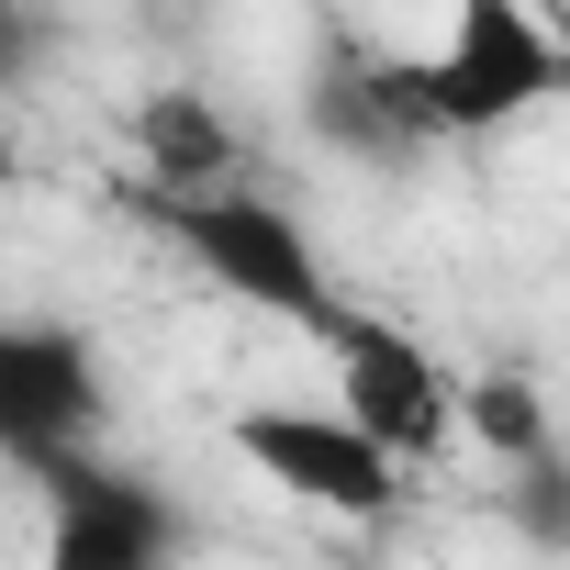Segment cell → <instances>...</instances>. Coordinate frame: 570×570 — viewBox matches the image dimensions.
<instances>
[{
    "mask_svg": "<svg viewBox=\"0 0 570 570\" xmlns=\"http://www.w3.org/2000/svg\"><path fill=\"white\" fill-rule=\"evenodd\" d=\"M168 235L190 246V268L213 279V292L257 303V314H292V325H325L336 292H325V268H314V235L257 202V190H202V202H168Z\"/></svg>",
    "mask_w": 570,
    "mask_h": 570,
    "instance_id": "obj_1",
    "label": "cell"
},
{
    "mask_svg": "<svg viewBox=\"0 0 570 570\" xmlns=\"http://www.w3.org/2000/svg\"><path fill=\"white\" fill-rule=\"evenodd\" d=\"M325 336V358H336V414L403 470V459H436L448 436H459V381L414 347V336H392V325H370V314H325L314 325Z\"/></svg>",
    "mask_w": 570,
    "mask_h": 570,
    "instance_id": "obj_2",
    "label": "cell"
},
{
    "mask_svg": "<svg viewBox=\"0 0 570 570\" xmlns=\"http://www.w3.org/2000/svg\"><path fill=\"white\" fill-rule=\"evenodd\" d=\"M425 90H436V135H492L559 90V35L525 0H459L448 46L425 57Z\"/></svg>",
    "mask_w": 570,
    "mask_h": 570,
    "instance_id": "obj_3",
    "label": "cell"
},
{
    "mask_svg": "<svg viewBox=\"0 0 570 570\" xmlns=\"http://www.w3.org/2000/svg\"><path fill=\"white\" fill-rule=\"evenodd\" d=\"M101 414H112V381H101L90 336H68V325H0V459H12V470L90 459Z\"/></svg>",
    "mask_w": 570,
    "mask_h": 570,
    "instance_id": "obj_4",
    "label": "cell"
},
{
    "mask_svg": "<svg viewBox=\"0 0 570 570\" xmlns=\"http://www.w3.org/2000/svg\"><path fill=\"white\" fill-rule=\"evenodd\" d=\"M235 448H246V470H268L292 503L347 514V525H381L392 492H403V470H392L347 414H314V403H257V414H235Z\"/></svg>",
    "mask_w": 570,
    "mask_h": 570,
    "instance_id": "obj_5",
    "label": "cell"
},
{
    "mask_svg": "<svg viewBox=\"0 0 570 570\" xmlns=\"http://www.w3.org/2000/svg\"><path fill=\"white\" fill-rule=\"evenodd\" d=\"M46 481V570H168L179 559V514L135 481V470H101V459H57L35 470Z\"/></svg>",
    "mask_w": 570,
    "mask_h": 570,
    "instance_id": "obj_6",
    "label": "cell"
},
{
    "mask_svg": "<svg viewBox=\"0 0 570 570\" xmlns=\"http://www.w3.org/2000/svg\"><path fill=\"white\" fill-rule=\"evenodd\" d=\"M135 157H146V179H157L168 202H202V190H224V168H235V124H224L202 90H146V101H135Z\"/></svg>",
    "mask_w": 570,
    "mask_h": 570,
    "instance_id": "obj_7",
    "label": "cell"
},
{
    "mask_svg": "<svg viewBox=\"0 0 570 570\" xmlns=\"http://www.w3.org/2000/svg\"><path fill=\"white\" fill-rule=\"evenodd\" d=\"M459 436H470V448H492L503 470L548 459V403H537V381H514V370L459 381Z\"/></svg>",
    "mask_w": 570,
    "mask_h": 570,
    "instance_id": "obj_8",
    "label": "cell"
},
{
    "mask_svg": "<svg viewBox=\"0 0 570 570\" xmlns=\"http://www.w3.org/2000/svg\"><path fill=\"white\" fill-rule=\"evenodd\" d=\"M503 514H514V537H525V548H548V559H570V459L548 448V459H525V470H503Z\"/></svg>",
    "mask_w": 570,
    "mask_h": 570,
    "instance_id": "obj_9",
    "label": "cell"
},
{
    "mask_svg": "<svg viewBox=\"0 0 570 570\" xmlns=\"http://www.w3.org/2000/svg\"><path fill=\"white\" fill-rule=\"evenodd\" d=\"M35 68V0H0V79Z\"/></svg>",
    "mask_w": 570,
    "mask_h": 570,
    "instance_id": "obj_10",
    "label": "cell"
}]
</instances>
